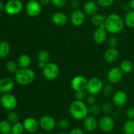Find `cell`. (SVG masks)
I'll return each instance as SVG.
<instances>
[{"instance_id":"2","label":"cell","mask_w":134,"mask_h":134,"mask_svg":"<svg viewBox=\"0 0 134 134\" xmlns=\"http://www.w3.org/2000/svg\"><path fill=\"white\" fill-rule=\"evenodd\" d=\"M69 111L71 116L77 121L83 120L89 115L88 105L84 101L77 99H75L70 103Z\"/></svg>"},{"instance_id":"35","label":"cell","mask_w":134,"mask_h":134,"mask_svg":"<svg viewBox=\"0 0 134 134\" xmlns=\"http://www.w3.org/2000/svg\"><path fill=\"white\" fill-rule=\"evenodd\" d=\"M57 126L62 130H66L70 126V122L65 119H61L58 121Z\"/></svg>"},{"instance_id":"12","label":"cell","mask_w":134,"mask_h":134,"mask_svg":"<svg viewBox=\"0 0 134 134\" xmlns=\"http://www.w3.org/2000/svg\"><path fill=\"white\" fill-rule=\"evenodd\" d=\"M88 80L82 75H77L73 78L71 82V86L75 92L86 90Z\"/></svg>"},{"instance_id":"19","label":"cell","mask_w":134,"mask_h":134,"mask_svg":"<svg viewBox=\"0 0 134 134\" xmlns=\"http://www.w3.org/2000/svg\"><path fill=\"white\" fill-rule=\"evenodd\" d=\"M83 125L84 128L87 132H92L98 127V121L94 116L88 115L83 120Z\"/></svg>"},{"instance_id":"31","label":"cell","mask_w":134,"mask_h":134,"mask_svg":"<svg viewBox=\"0 0 134 134\" xmlns=\"http://www.w3.org/2000/svg\"><path fill=\"white\" fill-rule=\"evenodd\" d=\"M114 104L113 102H109V101H106V102H103V104L101 106V109L102 111L105 115H109L111 113L113 110Z\"/></svg>"},{"instance_id":"44","label":"cell","mask_w":134,"mask_h":134,"mask_svg":"<svg viewBox=\"0 0 134 134\" xmlns=\"http://www.w3.org/2000/svg\"><path fill=\"white\" fill-rule=\"evenodd\" d=\"M70 7L73 10L79 9V1L78 0H71L70 3Z\"/></svg>"},{"instance_id":"45","label":"cell","mask_w":134,"mask_h":134,"mask_svg":"<svg viewBox=\"0 0 134 134\" xmlns=\"http://www.w3.org/2000/svg\"><path fill=\"white\" fill-rule=\"evenodd\" d=\"M39 2L42 6H47L51 3V0H39Z\"/></svg>"},{"instance_id":"7","label":"cell","mask_w":134,"mask_h":134,"mask_svg":"<svg viewBox=\"0 0 134 134\" xmlns=\"http://www.w3.org/2000/svg\"><path fill=\"white\" fill-rule=\"evenodd\" d=\"M23 3L20 0H9L5 4V11L10 16H16L22 11Z\"/></svg>"},{"instance_id":"48","label":"cell","mask_w":134,"mask_h":134,"mask_svg":"<svg viewBox=\"0 0 134 134\" xmlns=\"http://www.w3.org/2000/svg\"><path fill=\"white\" fill-rule=\"evenodd\" d=\"M3 10H5V4L2 1H0V12Z\"/></svg>"},{"instance_id":"25","label":"cell","mask_w":134,"mask_h":134,"mask_svg":"<svg viewBox=\"0 0 134 134\" xmlns=\"http://www.w3.org/2000/svg\"><path fill=\"white\" fill-rule=\"evenodd\" d=\"M119 68L121 69L123 73L129 74V73H132V71H133V65L130 60H124L120 62Z\"/></svg>"},{"instance_id":"43","label":"cell","mask_w":134,"mask_h":134,"mask_svg":"<svg viewBox=\"0 0 134 134\" xmlns=\"http://www.w3.org/2000/svg\"><path fill=\"white\" fill-rule=\"evenodd\" d=\"M69 134H85V133L83 129H82L81 128H79V127H76V128H73L69 132Z\"/></svg>"},{"instance_id":"26","label":"cell","mask_w":134,"mask_h":134,"mask_svg":"<svg viewBox=\"0 0 134 134\" xmlns=\"http://www.w3.org/2000/svg\"><path fill=\"white\" fill-rule=\"evenodd\" d=\"M124 20V23L127 27L129 28H134V10H128Z\"/></svg>"},{"instance_id":"28","label":"cell","mask_w":134,"mask_h":134,"mask_svg":"<svg viewBox=\"0 0 134 134\" xmlns=\"http://www.w3.org/2000/svg\"><path fill=\"white\" fill-rule=\"evenodd\" d=\"M123 132L124 134H134V120L128 119L123 125Z\"/></svg>"},{"instance_id":"47","label":"cell","mask_w":134,"mask_h":134,"mask_svg":"<svg viewBox=\"0 0 134 134\" xmlns=\"http://www.w3.org/2000/svg\"><path fill=\"white\" fill-rule=\"evenodd\" d=\"M129 7L131 10H134V0H130V1Z\"/></svg>"},{"instance_id":"27","label":"cell","mask_w":134,"mask_h":134,"mask_svg":"<svg viewBox=\"0 0 134 134\" xmlns=\"http://www.w3.org/2000/svg\"><path fill=\"white\" fill-rule=\"evenodd\" d=\"M12 124L7 120L0 121V133L8 134L11 133Z\"/></svg>"},{"instance_id":"20","label":"cell","mask_w":134,"mask_h":134,"mask_svg":"<svg viewBox=\"0 0 134 134\" xmlns=\"http://www.w3.org/2000/svg\"><path fill=\"white\" fill-rule=\"evenodd\" d=\"M51 20L56 26L59 27L65 26L68 22V16L62 12H56L54 13L51 17Z\"/></svg>"},{"instance_id":"8","label":"cell","mask_w":134,"mask_h":134,"mask_svg":"<svg viewBox=\"0 0 134 134\" xmlns=\"http://www.w3.org/2000/svg\"><path fill=\"white\" fill-rule=\"evenodd\" d=\"M26 11L30 17H37L42 11V5L37 0H29L26 5Z\"/></svg>"},{"instance_id":"51","label":"cell","mask_w":134,"mask_h":134,"mask_svg":"<svg viewBox=\"0 0 134 134\" xmlns=\"http://www.w3.org/2000/svg\"><path fill=\"white\" fill-rule=\"evenodd\" d=\"M8 134H13L12 133H8Z\"/></svg>"},{"instance_id":"10","label":"cell","mask_w":134,"mask_h":134,"mask_svg":"<svg viewBox=\"0 0 134 134\" xmlns=\"http://www.w3.org/2000/svg\"><path fill=\"white\" fill-rule=\"evenodd\" d=\"M39 126L43 130L46 132H51L54 130L57 125L56 120L50 115H44L41 116L39 120Z\"/></svg>"},{"instance_id":"17","label":"cell","mask_w":134,"mask_h":134,"mask_svg":"<svg viewBox=\"0 0 134 134\" xmlns=\"http://www.w3.org/2000/svg\"><path fill=\"white\" fill-rule=\"evenodd\" d=\"M14 87V81L10 77H4L0 80V93H9Z\"/></svg>"},{"instance_id":"15","label":"cell","mask_w":134,"mask_h":134,"mask_svg":"<svg viewBox=\"0 0 134 134\" xmlns=\"http://www.w3.org/2000/svg\"><path fill=\"white\" fill-rule=\"evenodd\" d=\"M128 101L127 93L124 90H119L114 93L112 98V102L114 105L117 107L124 106Z\"/></svg>"},{"instance_id":"6","label":"cell","mask_w":134,"mask_h":134,"mask_svg":"<svg viewBox=\"0 0 134 134\" xmlns=\"http://www.w3.org/2000/svg\"><path fill=\"white\" fill-rule=\"evenodd\" d=\"M0 103L5 109L14 111L18 105V100L15 96L9 93L3 94L0 98Z\"/></svg>"},{"instance_id":"30","label":"cell","mask_w":134,"mask_h":134,"mask_svg":"<svg viewBox=\"0 0 134 134\" xmlns=\"http://www.w3.org/2000/svg\"><path fill=\"white\" fill-rule=\"evenodd\" d=\"M37 59L39 62L48 63L51 60V55L49 52L46 50H41L37 54Z\"/></svg>"},{"instance_id":"1","label":"cell","mask_w":134,"mask_h":134,"mask_svg":"<svg viewBox=\"0 0 134 134\" xmlns=\"http://www.w3.org/2000/svg\"><path fill=\"white\" fill-rule=\"evenodd\" d=\"M124 25V20L119 14L113 13L106 18L104 26L107 32L116 35L122 31Z\"/></svg>"},{"instance_id":"34","label":"cell","mask_w":134,"mask_h":134,"mask_svg":"<svg viewBox=\"0 0 134 134\" xmlns=\"http://www.w3.org/2000/svg\"><path fill=\"white\" fill-rule=\"evenodd\" d=\"M7 120L11 124H14L18 122V120H19V116H18V115L16 112L13 111H10L7 114Z\"/></svg>"},{"instance_id":"39","label":"cell","mask_w":134,"mask_h":134,"mask_svg":"<svg viewBox=\"0 0 134 134\" xmlns=\"http://www.w3.org/2000/svg\"><path fill=\"white\" fill-rule=\"evenodd\" d=\"M86 90H82V91H78L75 92V99L80 101H85L86 99V97H87V94H86Z\"/></svg>"},{"instance_id":"23","label":"cell","mask_w":134,"mask_h":134,"mask_svg":"<svg viewBox=\"0 0 134 134\" xmlns=\"http://www.w3.org/2000/svg\"><path fill=\"white\" fill-rule=\"evenodd\" d=\"M106 18L100 13H96L92 16L91 22L96 27H100V26H104Z\"/></svg>"},{"instance_id":"24","label":"cell","mask_w":134,"mask_h":134,"mask_svg":"<svg viewBox=\"0 0 134 134\" xmlns=\"http://www.w3.org/2000/svg\"><path fill=\"white\" fill-rule=\"evenodd\" d=\"M10 46L8 42L2 41L0 42V59H4L9 56Z\"/></svg>"},{"instance_id":"9","label":"cell","mask_w":134,"mask_h":134,"mask_svg":"<svg viewBox=\"0 0 134 134\" xmlns=\"http://www.w3.org/2000/svg\"><path fill=\"white\" fill-rule=\"evenodd\" d=\"M98 126L102 132L104 133H109L115 128V120L109 115H105L99 119Z\"/></svg>"},{"instance_id":"5","label":"cell","mask_w":134,"mask_h":134,"mask_svg":"<svg viewBox=\"0 0 134 134\" xmlns=\"http://www.w3.org/2000/svg\"><path fill=\"white\" fill-rule=\"evenodd\" d=\"M60 74V68L58 65L54 62L47 63L43 69V77L47 81H54L58 77Z\"/></svg>"},{"instance_id":"40","label":"cell","mask_w":134,"mask_h":134,"mask_svg":"<svg viewBox=\"0 0 134 134\" xmlns=\"http://www.w3.org/2000/svg\"><path fill=\"white\" fill-rule=\"evenodd\" d=\"M51 3L57 8H62L67 4V0H51Z\"/></svg>"},{"instance_id":"41","label":"cell","mask_w":134,"mask_h":134,"mask_svg":"<svg viewBox=\"0 0 134 134\" xmlns=\"http://www.w3.org/2000/svg\"><path fill=\"white\" fill-rule=\"evenodd\" d=\"M86 103L88 105H92L96 104L97 101V98L96 95H92V94H88L86 98Z\"/></svg>"},{"instance_id":"32","label":"cell","mask_w":134,"mask_h":134,"mask_svg":"<svg viewBox=\"0 0 134 134\" xmlns=\"http://www.w3.org/2000/svg\"><path fill=\"white\" fill-rule=\"evenodd\" d=\"M113 84L111 83H107L106 85H104L103 89H102V94L106 98L110 97L113 94L114 92V88L113 86Z\"/></svg>"},{"instance_id":"18","label":"cell","mask_w":134,"mask_h":134,"mask_svg":"<svg viewBox=\"0 0 134 134\" xmlns=\"http://www.w3.org/2000/svg\"><path fill=\"white\" fill-rule=\"evenodd\" d=\"M120 53L116 48H109L103 54V59L108 64H113L119 59Z\"/></svg>"},{"instance_id":"13","label":"cell","mask_w":134,"mask_h":134,"mask_svg":"<svg viewBox=\"0 0 134 134\" xmlns=\"http://www.w3.org/2000/svg\"><path fill=\"white\" fill-rule=\"evenodd\" d=\"M123 74L119 67H114L109 70L107 75V80L111 84H118L122 79Z\"/></svg>"},{"instance_id":"21","label":"cell","mask_w":134,"mask_h":134,"mask_svg":"<svg viewBox=\"0 0 134 134\" xmlns=\"http://www.w3.org/2000/svg\"><path fill=\"white\" fill-rule=\"evenodd\" d=\"M98 5L97 3L93 1H88L84 5V12L86 14L89 16H93L98 13Z\"/></svg>"},{"instance_id":"4","label":"cell","mask_w":134,"mask_h":134,"mask_svg":"<svg viewBox=\"0 0 134 134\" xmlns=\"http://www.w3.org/2000/svg\"><path fill=\"white\" fill-rule=\"evenodd\" d=\"M104 84L103 81L99 77H92L88 81L86 91L88 94L96 95L102 91Z\"/></svg>"},{"instance_id":"38","label":"cell","mask_w":134,"mask_h":134,"mask_svg":"<svg viewBox=\"0 0 134 134\" xmlns=\"http://www.w3.org/2000/svg\"><path fill=\"white\" fill-rule=\"evenodd\" d=\"M107 44L110 48H116L119 44V40L115 36H111L107 39Z\"/></svg>"},{"instance_id":"36","label":"cell","mask_w":134,"mask_h":134,"mask_svg":"<svg viewBox=\"0 0 134 134\" xmlns=\"http://www.w3.org/2000/svg\"><path fill=\"white\" fill-rule=\"evenodd\" d=\"M101 111H102L101 107L96 104L92 105H90L88 107V113L90 115H92V116H97V115L100 113Z\"/></svg>"},{"instance_id":"22","label":"cell","mask_w":134,"mask_h":134,"mask_svg":"<svg viewBox=\"0 0 134 134\" xmlns=\"http://www.w3.org/2000/svg\"><path fill=\"white\" fill-rule=\"evenodd\" d=\"M16 62L19 68H28L31 64V57L26 54H22L18 57Z\"/></svg>"},{"instance_id":"11","label":"cell","mask_w":134,"mask_h":134,"mask_svg":"<svg viewBox=\"0 0 134 134\" xmlns=\"http://www.w3.org/2000/svg\"><path fill=\"white\" fill-rule=\"evenodd\" d=\"M86 18V14L83 10L79 9L73 10L71 14L70 21L72 25L75 27H79L84 24Z\"/></svg>"},{"instance_id":"42","label":"cell","mask_w":134,"mask_h":134,"mask_svg":"<svg viewBox=\"0 0 134 134\" xmlns=\"http://www.w3.org/2000/svg\"><path fill=\"white\" fill-rule=\"evenodd\" d=\"M127 117L128 119H133L134 120V107H130L128 108L126 112Z\"/></svg>"},{"instance_id":"37","label":"cell","mask_w":134,"mask_h":134,"mask_svg":"<svg viewBox=\"0 0 134 134\" xmlns=\"http://www.w3.org/2000/svg\"><path fill=\"white\" fill-rule=\"evenodd\" d=\"M115 0H97V3L102 7H109L113 5Z\"/></svg>"},{"instance_id":"46","label":"cell","mask_w":134,"mask_h":134,"mask_svg":"<svg viewBox=\"0 0 134 134\" xmlns=\"http://www.w3.org/2000/svg\"><path fill=\"white\" fill-rule=\"evenodd\" d=\"M46 65H47V63L43 62H39V63H38V67H39V69H42V70L44 69Z\"/></svg>"},{"instance_id":"29","label":"cell","mask_w":134,"mask_h":134,"mask_svg":"<svg viewBox=\"0 0 134 134\" xmlns=\"http://www.w3.org/2000/svg\"><path fill=\"white\" fill-rule=\"evenodd\" d=\"M18 68L19 67H18L17 62H16L14 60H9L5 65L6 70L11 74H15L17 71L19 69Z\"/></svg>"},{"instance_id":"3","label":"cell","mask_w":134,"mask_h":134,"mask_svg":"<svg viewBox=\"0 0 134 134\" xmlns=\"http://www.w3.org/2000/svg\"><path fill=\"white\" fill-rule=\"evenodd\" d=\"M35 72L29 68H20L14 74L16 82L21 86L31 85L35 80Z\"/></svg>"},{"instance_id":"33","label":"cell","mask_w":134,"mask_h":134,"mask_svg":"<svg viewBox=\"0 0 134 134\" xmlns=\"http://www.w3.org/2000/svg\"><path fill=\"white\" fill-rule=\"evenodd\" d=\"M24 130L23 123L18 122L15 124H12L11 133L13 134H22Z\"/></svg>"},{"instance_id":"50","label":"cell","mask_w":134,"mask_h":134,"mask_svg":"<svg viewBox=\"0 0 134 134\" xmlns=\"http://www.w3.org/2000/svg\"><path fill=\"white\" fill-rule=\"evenodd\" d=\"M0 68H1V63H0Z\"/></svg>"},{"instance_id":"49","label":"cell","mask_w":134,"mask_h":134,"mask_svg":"<svg viewBox=\"0 0 134 134\" xmlns=\"http://www.w3.org/2000/svg\"><path fill=\"white\" fill-rule=\"evenodd\" d=\"M58 134H69V133H67V132H65V130H62L59 132Z\"/></svg>"},{"instance_id":"14","label":"cell","mask_w":134,"mask_h":134,"mask_svg":"<svg viewBox=\"0 0 134 134\" xmlns=\"http://www.w3.org/2000/svg\"><path fill=\"white\" fill-rule=\"evenodd\" d=\"M107 31L105 26L97 27L93 34V39L98 44H102L107 40Z\"/></svg>"},{"instance_id":"16","label":"cell","mask_w":134,"mask_h":134,"mask_svg":"<svg viewBox=\"0 0 134 134\" xmlns=\"http://www.w3.org/2000/svg\"><path fill=\"white\" fill-rule=\"evenodd\" d=\"M23 125L25 131L29 133H35L39 130V121L33 117H27L24 120Z\"/></svg>"}]
</instances>
